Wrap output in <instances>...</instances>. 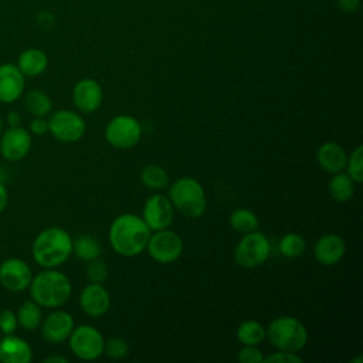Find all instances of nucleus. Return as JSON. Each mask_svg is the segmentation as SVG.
<instances>
[{"label": "nucleus", "mask_w": 363, "mask_h": 363, "mask_svg": "<svg viewBox=\"0 0 363 363\" xmlns=\"http://www.w3.org/2000/svg\"><path fill=\"white\" fill-rule=\"evenodd\" d=\"M150 228L143 218L125 213L118 216L109 228V242L115 252L123 257H135L146 250Z\"/></svg>", "instance_id": "obj_1"}, {"label": "nucleus", "mask_w": 363, "mask_h": 363, "mask_svg": "<svg viewBox=\"0 0 363 363\" xmlns=\"http://www.w3.org/2000/svg\"><path fill=\"white\" fill-rule=\"evenodd\" d=\"M31 254L43 268H57L72 254V237L61 227H48L37 234Z\"/></svg>", "instance_id": "obj_2"}, {"label": "nucleus", "mask_w": 363, "mask_h": 363, "mask_svg": "<svg viewBox=\"0 0 363 363\" xmlns=\"http://www.w3.org/2000/svg\"><path fill=\"white\" fill-rule=\"evenodd\" d=\"M31 299L43 308H60L71 296L72 285L68 277L54 268H45L31 278Z\"/></svg>", "instance_id": "obj_3"}, {"label": "nucleus", "mask_w": 363, "mask_h": 363, "mask_svg": "<svg viewBox=\"0 0 363 363\" xmlns=\"http://www.w3.org/2000/svg\"><path fill=\"white\" fill-rule=\"evenodd\" d=\"M267 337L278 350L299 352L308 342V332L301 320L294 316L275 318L267 328Z\"/></svg>", "instance_id": "obj_4"}, {"label": "nucleus", "mask_w": 363, "mask_h": 363, "mask_svg": "<svg viewBox=\"0 0 363 363\" xmlns=\"http://www.w3.org/2000/svg\"><path fill=\"white\" fill-rule=\"evenodd\" d=\"M169 199L172 204L186 217L197 218L206 210L204 189L193 177H180L170 186Z\"/></svg>", "instance_id": "obj_5"}, {"label": "nucleus", "mask_w": 363, "mask_h": 363, "mask_svg": "<svg viewBox=\"0 0 363 363\" xmlns=\"http://www.w3.org/2000/svg\"><path fill=\"white\" fill-rule=\"evenodd\" d=\"M269 252V240L265 237V234L255 230L245 233L238 241L234 251V259L242 268H255L268 259Z\"/></svg>", "instance_id": "obj_6"}, {"label": "nucleus", "mask_w": 363, "mask_h": 363, "mask_svg": "<svg viewBox=\"0 0 363 363\" xmlns=\"http://www.w3.org/2000/svg\"><path fill=\"white\" fill-rule=\"evenodd\" d=\"M142 136L139 121L129 115H118L112 118L105 128L106 142L116 149L133 147Z\"/></svg>", "instance_id": "obj_7"}, {"label": "nucleus", "mask_w": 363, "mask_h": 363, "mask_svg": "<svg viewBox=\"0 0 363 363\" xmlns=\"http://www.w3.org/2000/svg\"><path fill=\"white\" fill-rule=\"evenodd\" d=\"M68 340L71 352L81 360H95L104 353L105 340L102 333L91 325L74 328Z\"/></svg>", "instance_id": "obj_8"}, {"label": "nucleus", "mask_w": 363, "mask_h": 363, "mask_svg": "<svg viewBox=\"0 0 363 363\" xmlns=\"http://www.w3.org/2000/svg\"><path fill=\"white\" fill-rule=\"evenodd\" d=\"M85 121L69 109H60L51 113L48 119V132L60 142L71 143L79 140L85 133Z\"/></svg>", "instance_id": "obj_9"}, {"label": "nucleus", "mask_w": 363, "mask_h": 363, "mask_svg": "<svg viewBox=\"0 0 363 363\" xmlns=\"http://www.w3.org/2000/svg\"><path fill=\"white\" fill-rule=\"evenodd\" d=\"M149 255L159 264H170L179 259L183 254V241L179 234L167 228L157 230L146 245Z\"/></svg>", "instance_id": "obj_10"}, {"label": "nucleus", "mask_w": 363, "mask_h": 363, "mask_svg": "<svg viewBox=\"0 0 363 363\" xmlns=\"http://www.w3.org/2000/svg\"><path fill=\"white\" fill-rule=\"evenodd\" d=\"M31 149V133L17 125L9 126L0 133V153L9 162L23 160Z\"/></svg>", "instance_id": "obj_11"}, {"label": "nucleus", "mask_w": 363, "mask_h": 363, "mask_svg": "<svg viewBox=\"0 0 363 363\" xmlns=\"http://www.w3.org/2000/svg\"><path fill=\"white\" fill-rule=\"evenodd\" d=\"M33 274L21 258H7L0 264V285L10 292H21L30 286Z\"/></svg>", "instance_id": "obj_12"}, {"label": "nucleus", "mask_w": 363, "mask_h": 363, "mask_svg": "<svg viewBox=\"0 0 363 363\" xmlns=\"http://www.w3.org/2000/svg\"><path fill=\"white\" fill-rule=\"evenodd\" d=\"M142 218L153 231L167 228L173 221V204L169 197L155 194L145 201Z\"/></svg>", "instance_id": "obj_13"}, {"label": "nucleus", "mask_w": 363, "mask_h": 363, "mask_svg": "<svg viewBox=\"0 0 363 363\" xmlns=\"http://www.w3.org/2000/svg\"><path fill=\"white\" fill-rule=\"evenodd\" d=\"M104 92L98 81L92 78L79 79L72 89V102L82 113L95 112L102 104Z\"/></svg>", "instance_id": "obj_14"}, {"label": "nucleus", "mask_w": 363, "mask_h": 363, "mask_svg": "<svg viewBox=\"0 0 363 363\" xmlns=\"http://www.w3.org/2000/svg\"><path fill=\"white\" fill-rule=\"evenodd\" d=\"M43 337L50 343H62L74 329V318L71 313L57 309L47 315L40 325Z\"/></svg>", "instance_id": "obj_15"}, {"label": "nucleus", "mask_w": 363, "mask_h": 363, "mask_svg": "<svg viewBox=\"0 0 363 363\" xmlns=\"http://www.w3.org/2000/svg\"><path fill=\"white\" fill-rule=\"evenodd\" d=\"M26 77L13 62L0 64V102L13 104L24 92Z\"/></svg>", "instance_id": "obj_16"}, {"label": "nucleus", "mask_w": 363, "mask_h": 363, "mask_svg": "<svg viewBox=\"0 0 363 363\" xmlns=\"http://www.w3.org/2000/svg\"><path fill=\"white\" fill-rule=\"evenodd\" d=\"M111 298L108 291L101 284H89L86 285L79 295V306L81 309L92 318H99L109 309Z\"/></svg>", "instance_id": "obj_17"}, {"label": "nucleus", "mask_w": 363, "mask_h": 363, "mask_svg": "<svg viewBox=\"0 0 363 363\" xmlns=\"http://www.w3.org/2000/svg\"><path fill=\"white\" fill-rule=\"evenodd\" d=\"M346 252L345 240L337 234L322 235L313 247V255L316 261L322 265L330 267L337 264Z\"/></svg>", "instance_id": "obj_18"}, {"label": "nucleus", "mask_w": 363, "mask_h": 363, "mask_svg": "<svg viewBox=\"0 0 363 363\" xmlns=\"http://www.w3.org/2000/svg\"><path fill=\"white\" fill-rule=\"evenodd\" d=\"M33 359L31 346L21 337L4 335L0 337V362L1 363H30Z\"/></svg>", "instance_id": "obj_19"}, {"label": "nucleus", "mask_w": 363, "mask_h": 363, "mask_svg": "<svg viewBox=\"0 0 363 363\" xmlns=\"http://www.w3.org/2000/svg\"><path fill=\"white\" fill-rule=\"evenodd\" d=\"M316 159H318L319 166L325 172L335 174L345 169L347 156L340 145H337L335 142H326V143L320 145V147L318 149Z\"/></svg>", "instance_id": "obj_20"}, {"label": "nucleus", "mask_w": 363, "mask_h": 363, "mask_svg": "<svg viewBox=\"0 0 363 363\" xmlns=\"http://www.w3.org/2000/svg\"><path fill=\"white\" fill-rule=\"evenodd\" d=\"M16 65L24 77H38L47 69L48 57L40 48H27L18 55Z\"/></svg>", "instance_id": "obj_21"}, {"label": "nucleus", "mask_w": 363, "mask_h": 363, "mask_svg": "<svg viewBox=\"0 0 363 363\" xmlns=\"http://www.w3.org/2000/svg\"><path fill=\"white\" fill-rule=\"evenodd\" d=\"M17 322L18 325L26 329V330H35L40 328L41 320H43V312H41V306L38 303H35L33 299L30 301H24L17 313Z\"/></svg>", "instance_id": "obj_22"}, {"label": "nucleus", "mask_w": 363, "mask_h": 363, "mask_svg": "<svg viewBox=\"0 0 363 363\" xmlns=\"http://www.w3.org/2000/svg\"><path fill=\"white\" fill-rule=\"evenodd\" d=\"M330 197L337 203H345L352 199L354 191V182L346 173H335L328 186Z\"/></svg>", "instance_id": "obj_23"}, {"label": "nucleus", "mask_w": 363, "mask_h": 363, "mask_svg": "<svg viewBox=\"0 0 363 363\" xmlns=\"http://www.w3.org/2000/svg\"><path fill=\"white\" fill-rule=\"evenodd\" d=\"M24 108L33 116H47L52 109V102L45 92L31 89L24 95Z\"/></svg>", "instance_id": "obj_24"}, {"label": "nucleus", "mask_w": 363, "mask_h": 363, "mask_svg": "<svg viewBox=\"0 0 363 363\" xmlns=\"http://www.w3.org/2000/svg\"><path fill=\"white\" fill-rule=\"evenodd\" d=\"M101 244L89 234L78 235L72 240V252L82 261H92L101 255Z\"/></svg>", "instance_id": "obj_25"}, {"label": "nucleus", "mask_w": 363, "mask_h": 363, "mask_svg": "<svg viewBox=\"0 0 363 363\" xmlns=\"http://www.w3.org/2000/svg\"><path fill=\"white\" fill-rule=\"evenodd\" d=\"M267 337V329L257 320H244L237 329V339L245 346H257Z\"/></svg>", "instance_id": "obj_26"}, {"label": "nucleus", "mask_w": 363, "mask_h": 363, "mask_svg": "<svg viewBox=\"0 0 363 363\" xmlns=\"http://www.w3.org/2000/svg\"><path fill=\"white\" fill-rule=\"evenodd\" d=\"M230 224L237 233L245 234L258 228V217L248 208H235L230 216Z\"/></svg>", "instance_id": "obj_27"}, {"label": "nucleus", "mask_w": 363, "mask_h": 363, "mask_svg": "<svg viewBox=\"0 0 363 363\" xmlns=\"http://www.w3.org/2000/svg\"><path fill=\"white\" fill-rule=\"evenodd\" d=\"M140 182L149 189L160 190L169 184V174L162 166L149 164L142 169Z\"/></svg>", "instance_id": "obj_28"}, {"label": "nucleus", "mask_w": 363, "mask_h": 363, "mask_svg": "<svg viewBox=\"0 0 363 363\" xmlns=\"http://www.w3.org/2000/svg\"><path fill=\"white\" fill-rule=\"evenodd\" d=\"M306 242L298 233H288L281 238L279 251L286 258H296L305 252Z\"/></svg>", "instance_id": "obj_29"}, {"label": "nucleus", "mask_w": 363, "mask_h": 363, "mask_svg": "<svg viewBox=\"0 0 363 363\" xmlns=\"http://www.w3.org/2000/svg\"><path fill=\"white\" fill-rule=\"evenodd\" d=\"M345 169L347 170V176L354 182V183H362L363 182V146L359 145L352 155L346 160Z\"/></svg>", "instance_id": "obj_30"}, {"label": "nucleus", "mask_w": 363, "mask_h": 363, "mask_svg": "<svg viewBox=\"0 0 363 363\" xmlns=\"http://www.w3.org/2000/svg\"><path fill=\"white\" fill-rule=\"evenodd\" d=\"M86 277L94 284H102L108 278V268H106L105 262L101 261L99 258L88 261Z\"/></svg>", "instance_id": "obj_31"}, {"label": "nucleus", "mask_w": 363, "mask_h": 363, "mask_svg": "<svg viewBox=\"0 0 363 363\" xmlns=\"http://www.w3.org/2000/svg\"><path fill=\"white\" fill-rule=\"evenodd\" d=\"M128 349H129L128 343L121 337H111L109 340L105 342V346H104V352L111 359L125 357L128 354Z\"/></svg>", "instance_id": "obj_32"}, {"label": "nucleus", "mask_w": 363, "mask_h": 363, "mask_svg": "<svg viewBox=\"0 0 363 363\" xmlns=\"http://www.w3.org/2000/svg\"><path fill=\"white\" fill-rule=\"evenodd\" d=\"M18 326L16 312L11 309H3L0 311V333L3 335H11L16 332Z\"/></svg>", "instance_id": "obj_33"}, {"label": "nucleus", "mask_w": 363, "mask_h": 363, "mask_svg": "<svg viewBox=\"0 0 363 363\" xmlns=\"http://www.w3.org/2000/svg\"><path fill=\"white\" fill-rule=\"evenodd\" d=\"M237 359L240 363H261L264 360L262 352L255 346H245L238 352Z\"/></svg>", "instance_id": "obj_34"}, {"label": "nucleus", "mask_w": 363, "mask_h": 363, "mask_svg": "<svg viewBox=\"0 0 363 363\" xmlns=\"http://www.w3.org/2000/svg\"><path fill=\"white\" fill-rule=\"evenodd\" d=\"M264 363H302V357H299L294 352H285V350H278L262 360Z\"/></svg>", "instance_id": "obj_35"}, {"label": "nucleus", "mask_w": 363, "mask_h": 363, "mask_svg": "<svg viewBox=\"0 0 363 363\" xmlns=\"http://www.w3.org/2000/svg\"><path fill=\"white\" fill-rule=\"evenodd\" d=\"M28 132L37 136H41L48 132V121L44 116H34V119L28 125Z\"/></svg>", "instance_id": "obj_36"}, {"label": "nucleus", "mask_w": 363, "mask_h": 363, "mask_svg": "<svg viewBox=\"0 0 363 363\" xmlns=\"http://www.w3.org/2000/svg\"><path fill=\"white\" fill-rule=\"evenodd\" d=\"M337 6L345 13H354L360 6V0H337Z\"/></svg>", "instance_id": "obj_37"}, {"label": "nucleus", "mask_w": 363, "mask_h": 363, "mask_svg": "<svg viewBox=\"0 0 363 363\" xmlns=\"http://www.w3.org/2000/svg\"><path fill=\"white\" fill-rule=\"evenodd\" d=\"M7 204H9V193L6 186L0 182V213L6 210Z\"/></svg>", "instance_id": "obj_38"}, {"label": "nucleus", "mask_w": 363, "mask_h": 363, "mask_svg": "<svg viewBox=\"0 0 363 363\" xmlns=\"http://www.w3.org/2000/svg\"><path fill=\"white\" fill-rule=\"evenodd\" d=\"M20 115L18 113H16V112H10V115H9V118H7V122H9V125L10 126H17V125H20Z\"/></svg>", "instance_id": "obj_39"}, {"label": "nucleus", "mask_w": 363, "mask_h": 363, "mask_svg": "<svg viewBox=\"0 0 363 363\" xmlns=\"http://www.w3.org/2000/svg\"><path fill=\"white\" fill-rule=\"evenodd\" d=\"M43 362L44 363H67L68 360L65 357H62V356H48Z\"/></svg>", "instance_id": "obj_40"}, {"label": "nucleus", "mask_w": 363, "mask_h": 363, "mask_svg": "<svg viewBox=\"0 0 363 363\" xmlns=\"http://www.w3.org/2000/svg\"><path fill=\"white\" fill-rule=\"evenodd\" d=\"M3 132V118H1V113H0V133Z\"/></svg>", "instance_id": "obj_41"}, {"label": "nucleus", "mask_w": 363, "mask_h": 363, "mask_svg": "<svg viewBox=\"0 0 363 363\" xmlns=\"http://www.w3.org/2000/svg\"><path fill=\"white\" fill-rule=\"evenodd\" d=\"M0 336H1V333H0Z\"/></svg>", "instance_id": "obj_42"}]
</instances>
